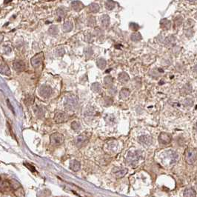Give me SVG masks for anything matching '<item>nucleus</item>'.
Wrapping results in <instances>:
<instances>
[{"label":"nucleus","instance_id":"5701e85b","mask_svg":"<svg viewBox=\"0 0 197 197\" xmlns=\"http://www.w3.org/2000/svg\"><path fill=\"white\" fill-rule=\"evenodd\" d=\"M113 82V78L111 76H107L104 79V83L107 87L111 86Z\"/></svg>","mask_w":197,"mask_h":197},{"label":"nucleus","instance_id":"cd10ccee","mask_svg":"<svg viewBox=\"0 0 197 197\" xmlns=\"http://www.w3.org/2000/svg\"><path fill=\"white\" fill-rule=\"evenodd\" d=\"M34 96H29L26 97L25 99V103L27 106L31 105L34 103Z\"/></svg>","mask_w":197,"mask_h":197},{"label":"nucleus","instance_id":"7ed1b4c3","mask_svg":"<svg viewBox=\"0 0 197 197\" xmlns=\"http://www.w3.org/2000/svg\"><path fill=\"white\" fill-rule=\"evenodd\" d=\"M78 105L77 98L74 96L67 97L64 104V107L67 111H74Z\"/></svg>","mask_w":197,"mask_h":197},{"label":"nucleus","instance_id":"7c9ffc66","mask_svg":"<svg viewBox=\"0 0 197 197\" xmlns=\"http://www.w3.org/2000/svg\"><path fill=\"white\" fill-rule=\"evenodd\" d=\"M49 33L52 35H56L57 33H58V29H57V27L56 26H52L49 29Z\"/></svg>","mask_w":197,"mask_h":197},{"label":"nucleus","instance_id":"dca6fc26","mask_svg":"<svg viewBox=\"0 0 197 197\" xmlns=\"http://www.w3.org/2000/svg\"><path fill=\"white\" fill-rule=\"evenodd\" d=\"M118 80L121 83H126L130 80V76L127 73L122 72L119 75Z\"/></svg>","mask_w":197,"mask_h":197},{"label":"nucleus","instance_id":"1a4fd4ad","mask_svg":"<svg viewBox=\"0 0 197 197\" xmlns=\"http://www.w3.org/2000/svg\"><path fill=\"white\" fill-rule=\"evenodd\" d=\"M42 61H43V53H39L31 59L30 62H31L32 66L36 68L42 65Z\"/></svg>","mask_w":197,"mask_h":197},{"label":"nucleus","instance_id":"72a5a7b5","mask_svg":"<svg viewBox=\"0 0 197 197\" xmlns=\"http://www.w3.org/2000/svg\"><path fill=\"white\" fill-rule=\"evenodd\" d=\"M90 10L93 12H97L98 11V6L96 4H93L90 5Z\"/></svg>","mask_w":197,"mask_h":197},{"label":"nucleus","instance_id":"4c0bfd02","mask_svg":"<svg viewBox=\"0 0 197 197\" xmlns=\"http://www.w3.org/2000/svg\"><path fill=\"white\" fill-rule=\"evenodd\" d=\"M194 71H195V72L197 73V65L194 67Z\"/></svg>","mask_w":197,"mask_h":197},{"label":"nucleus","instance_id":"4be33fe9","mask_svg":"<svg viewBox=\"0 0 197 197\" xmlns=\"http://www.w3.org/2000/svg\"><path fill=\"white\" fill-rule=\"evenodd\" d=\"M101 89H102V86L101 84L98 82L93 83L91 85V90L95 93H98V92L101 91Z\"/></svg>","mask_w":197,"mask_h":197},{"label":"nucleus","instance_id":"c9c22d12","mask_svg":"<svg viewBox=\"0 0 197 197\" xmlns=\"http://www.w3.org/2000/svg\"><path fill=\"white\" fill-rule=\"evenodd\" d=\"M25 165H26L27 167H30V168H31V170H30V171H36L35 167H33V166H31V165H26V164H25Z\"/></svg>","mask_w":197,"mask_h":197},{"label":"nucleus","instance_id":"4468645a","mask_svg":"<svg viewBox=\"0 0 197 197\" xmlns=\"http://www.w3.org/2000/svg\"><path fill=\"white\" fill-rule=\"evenodd\" d=\"M34 111L37 117L41 118V117H43V116L45 115V107H42V106L36 105V107H34Z\"/></svg>","mask_w":197,"mask_h":197},{"label":"nucleus","instance_id":"9d476101","mask_svg":"<svg viewBox=\"0 0 197 197\" xmlns=\"http://www.w3.org/2000/svg\"><path fill=\"white\" fill-rule=\"evenodd\" d=\"M138 141L140 144H142L144 146L148 147L153 143V138L150 136L143 135L138 138Z\"/></svg>","mask_w":197,"mask_h":197},{"label":"nucleus","instance_id":"6e6552de","mask_svg":"<svg viewBox=\"0 0 197 197\" xmlns=\"http://www.w3.org/2000/svg\"><path fill=\"white\" fill-rule=\"evenodd\" d=\"M159 142L161 144H168L169 143H171V140H172V137H171V134H167V133H161L159 136Z\"/></svg>","mask_w":197,"mask_h":197},{"label":"nucleus","instance_id":"423d86ee","mask_svg":"<svg viewBox=\"0 0 197 197\" xmlns=\"http://www.w3.org/2000/svg\"><path fill=\"white\" fill-rule=\"evenodd\" d=\"M70 116L66 113H56L54 116V121L56 123H63L68 121Z\"/></svg>","mask_w":197,"mask_h":197},{"label":"nucleus","instance_id":"f03ea898","mask_svg":"<svg viewBox=\"0 0 197 197\" xmlns=\"http://www.w3.org/2000/svg\"><path fill=\"white\" fill-rule=\"evenodd\" d=\"M197 150L194 148H188L185 152V160L189 165H193L196 160Z\"/></svg>","mask_w":197,"mask_h":197},{"label":"nucleus","instance_id":"58836bf2","mask_svg":"<svg viewBox=\"0 0 197 197\" xmlns=\"http://www.w3.org/2000/svg\"><path fill=\"white\" fill-rule=\"evenodd\" d=\"M196 130L197 131V122H196Z\"/></svg>","mask_w":197,"mask_h":197},{"label":"nucleus","instance_id":"f257e3e1","mask_svg":"<svg viewBox=\"0 0 197 197\" xmlns=\"http://www.w3.org/2000/svg\"><path fill=\"white\" fill-rule=\"evenodd\" d=\"M142 158V154L140 150L135 151L134 153L130 152L128 155V157H127L126 162L128 165H130L132 166H136L137 165V164L139 163V160Z\"/></svg>","mask_w":197,"mask_h":197},{"label":"nucleus","instance_id":"6ab92c4d","mask_svg":"<svg viewBox=\"0 0 197 197\" xmlns=\"http://www.w3.org/2000/svg\"><path fill=\"white\" fill-rule=\"evenodd\" d=\"M96 65L98 68H100L101 70H104L106 67V65H107V62L104 59H99L97 60Z\"/></svg>","mask_w":197,"mask_h":197},{"label":"nucleus","instance_id":"9b49d317","mask_svg":"<svg viewBox=\"0 0 197 197\" xmlns=\"http://www.w3.org/2000/svg\"><path fill=\"white\" fill-rule=\"evenodd\" d=\"M112 172L116 178H121L128 173V169L121 168V167H114Z\"/></svg>","mask_w":197,"mask_h":197},{"label":"nucleus","instance_id":"393cba45","mask_svg":"<svg viewBox=\"0 0 197 197\" xmlns=\"http://www.w3.org/2000/svg\"><path fill=\"white\" fill-rule=\"evenodd\" d=\"M65 53V51L62 47H59V48H56V51H55V54H56L57 56H59V57L63 56Z\"/></svg>","mask_w":197,"mask_h":197},{"label":"nucleus","instance_id":"39448f33","mask_svg":"<svg viewBox=\"0 0 197 197\" xmlns=\"http://www.w3.org/2000/svg\"><path fill=\"white\" fill-rule=\"evenodd\" d=\"M88 133H84L81 135L78 136L75 140V144L77 148H82L85 146L89 142L90 136H88Z\"/></svg>","mask_w":197,"mask_h":197},{"label":"nucleus","instance_id":"0eeeda50","mask_svg":"<svg viewBox=\"0 0 197 197\" xmlns=\"http://www.w3.org/2000/svg\"><path fill=\"white\" fill-rule=\"evenodd\" d=\"M52 88L48 85H42L39 88V95L43 98H49L52 94Z\"/></svg>","mask_w":197,"mask_h":197},{"label":"nucleus","instance_id":"412c9836","mask_svg":"<svg viewBox=\"0 0 197 197\" xmlns=\"http://www.w3.org/2000/svg\"><path fill=\"white\" fill-rule=\"evenodd\" d=\"M160 24H161V27H162L163 29H169V28H171V22L169 21V20H166V19L162 20V21H161Z\"/></svg>","mask_w":197,"mask_h":197},{"label":"nucleus","instance_id":"a211bd4d","mask_svg":"<svg viewBox=\"0 0 197 197\" xmlns=\"http://www.w3.org/2000/svg\"><path fill=\"white\" fill-rule=\"evenodd\" d=\"M184 196L193 197L196 196V191L193 188H188L184 191Z\"/></svg>","mask_w":197,"mask_h":197},{"label":"nucleus","instance_id":"c756f323","mask_svg":"<svg viewBox=\"0 0 197 197\" xmlns=\"http://www.w3.org/2000/svg\"><path fill=\"white\" fill-rule=\"evenodd\" d=\"M116 92H117V90H116V87L113 86V85L108 87V93H109L111 95H115L116 93Z\"/></svg>","mask_w":197,"mask_h":197},{"label":"nucleus","instance_id":"a878e982","mask_svg":"<svg viewBox=\"0 0 197 197\" xmlns=\"http://www.w3.org/2000/svg\"><path fill=\"white\" fill-rule=\"evenodd\" d=\"M80 128H81V125H80V123L79 121H74L71 123V128L74 130H75V131H78L80 129Z\"/></svg>","mask_w":197,"mask_h":197},{"label":"nucleus","instance_id":"2eb2a0df","mask_svg":"<svg viewBox=\"0 0 197 197\" xmlns=\"http://www.w3.org/2000/svg\"><path fill=\"white\" fill-rule=\"evenodd\" d=\"M80 167H81V164H80V162H79V161L75 160V159H74V160L70 161V168L73 171L76 172V171H79Z\"/></svg>","mask_w":197,"mask_h":197},{"label":"nucleus","instance_id":"e433bc0d","mask_svg":"<svg viewBox=\"0 0 197 197\" xmlns=\"http://www.w3.org/2000/svg\"><path fill=\"white\" fill-rule=\"evenodd\" d=\"M186 1H188V2H197V0H186Z\"/></svg>","mask_w":197,"mask_h":197},{"label":"nucleus","instance_id":"2f4dec72","mask_svg":"<svg viewBox=\"0 0 197 197\" xmlns=\"http://www.w3.org/2000/svg\"><path fill=\"white\" fill-rule=\"evenodd\" d=\"M113 103V99L111 98H110V97H105V106H107V107H108V106L111 105Z\"/></svg>","mask_w":197,"mask_h":197},{"label":"nucleus","instance_id":"b1692460","mask_svg":"<svg viewBox=\"0 0 197 197\" xmlns=\"http://www.w3.org/2000/svg\"><path fill=\"white\" fill-rule=\"evenodd\" d=\"M109 17L107 16H103L101 18V22H102V25L103 27L107 28L109 25Z\"/></svg>","mask_w":197,"mask_h":197},{"label":"nucleus","instance_id":"f3484780","mask_svg":"<svg viewBox=\"0 0 197 197\" xmlns=\"http://www.w3.org/2000/svg\"><path fill=\"white\" fill-rule=\"evenodd\" d=\"M129 95H130V90L127 88H122L120 90L119 93V97L121 99H127L128 98Z\"/></svg>","mask_w":197,"mask_h":197},{"label":"nucleus","instance_id":"20e7f679","mask_svg":"<svg viewBox=\"0 0 197 197\" xmlns=\"http://www.w3.org/2000/svg\"><path fill=\"white\" fill-rule=\"evenodd\" d=\"M64 142V136L62 134L59 133H55L51 135L50 137V142L51 146L56 147L62 144Z\"/></svg>","mask_w":197,"mask_h":197},{"label":"nucleus","instance_id":"f8f14e48","mask_svg":"<svg viewBox=\"0 0 197 197\" xmlns=\"http://www.w3.org/2000/svg\"><path fill=\"white\" fill-rule=\"evenodd\" d=\"M13 68L14 70L17 71V72H21L23 71L25 68V65L23 61L21 60H16L13 62Z\"/></svg>","mask_w":197,"mask_h":197},{"label":"nucleus","instance_id":"ddd939ff","mask_svg":"<svg viewBox=\"0 0 197 197\" xmlns=\"http://www.w3.org/2000/svg\"><path fill=\"white\" fill-rule=\"evenodd\" d=\"M0 72L3 75H6V76H10L11 75V70L7 66V64L5 62H4L2 60L1 62V65H0Z\"/></svg>","mask_w":197,"mask_h":197},{"label":"nucleus","instance_id":"aec40b11","mask_svg":"<svg viewBox=\"0 0 197 197\" xmlns=\"http://www.w3.org/2000/svg\"><path fill=\"white\" fill-rule=\"evenodd\" d=\"M73 29V24L70 22H66L62 26V30L65 32H69Z\"/></svg>","mask_w":197,"mask_h":197},{"label":"nucleus","instance_id":"473e14b6","mask_svg":"<svg viewBox=\"0 0 197 197\" xmlns=\"http://www.w3.org/2000/svg\"><path fill=\"white\" fill-rule=\"evenodd\" d=\"M114 5H115L114 2H113L112 1L109 0V1H107V2L105 3V7H107L108 10H111L112 8H113Z\"/></svg>","mask_w":197,"mask_h":197},{"label":"nucleus","instance_id":"c85d7f7f","mask_svg":"<svg viewBox=\"0 0 197 197\" xmlns=\"http://www.w3.org/2000/svg\"><path fill=\"white\" fill-rule=\"evenodd\" d=\"M84 54L86 55L88 57H90L93 53V50H92V48H86L85 49H84Z\"/></svg>","mask_w":197,"mask_h":197},{"label":"nucleus","instance_id":"f704fd0d","mask_svg":"<svg viewBox=\"0 0 197 197\" xmlns=\"http://www.w3.org/2000/svg\"><path fill=\"white\" fill-rule=\"evenodd\" d=\"M7 105H8V107H10V109H11V111H13V113H14L13 107H12V105H11V103H10V102H9V100H7Z\"/></svg>","mask_w":197,"mask_h":197},{"label":"nucleus","instance_id":"bb28decb","mask_svg":"<svg viewBox=\"0 0 197 197\" xmlns=\"http://www.w3.org/2000/svg\"><path fill=\"white\" fill-rule=\"evenodd\" d=\"M130 38H131V40L134 41V42H138V41L142 39V36L139 33H134L131 35Z\"/></svg>","mask_w":197,"mask_h":197}]
</instances>
